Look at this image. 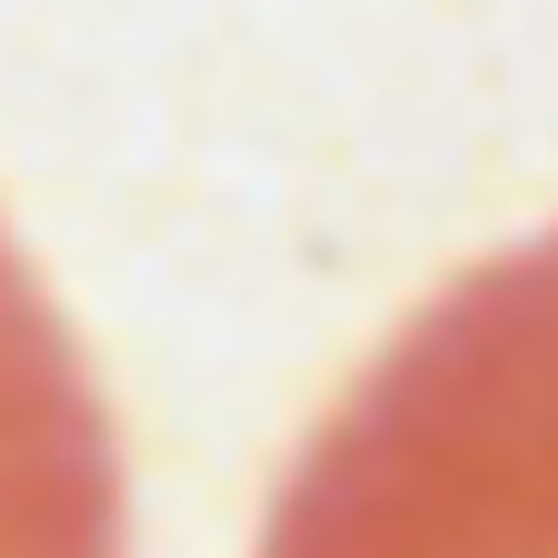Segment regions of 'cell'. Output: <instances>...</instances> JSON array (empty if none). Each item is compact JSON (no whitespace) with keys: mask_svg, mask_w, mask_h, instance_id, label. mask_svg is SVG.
Returning a JSON list of instances; mask_svg holds the SVG:
<instances>
[{"mask_svg":"<svg viewBox=\"0 0 558 558\" xmlns=\"http://www.w3.org/2000/svg\"><path fill=\"white\" fill-rule=\"evenodd\" d=\"M259 558H558V230L379 349L290 459Z\"/></svg>","mask_w":558,"mask_h":558,"instance_id":"obj_1","label":"cell"}]
</instances>
